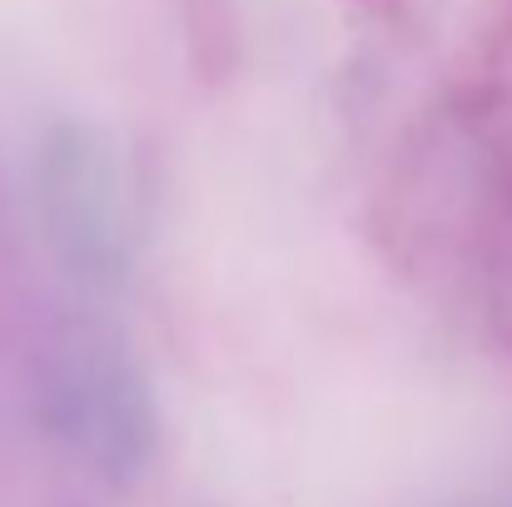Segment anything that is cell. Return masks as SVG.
<instances>
[{"mask_svg": "<svg viewBox=\"0 0 512 507\" xmlns=\"http://www.w3.org/2000/svg\"><path fill=\"white\" fill-rule=\"evenodd\" d=\"M40 204L45 229L70 269L90 289L130 284V224L110 145L90 125H55L40 150Z\"/></svg>", "mask_w": 512, "mask_h": 507, "instance_id": "cell-1", "label": "cell"}]
</instances>
